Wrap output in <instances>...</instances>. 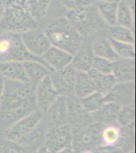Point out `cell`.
Segmentation results:
<instances>
[{"mask_svg": "<svg viewBox=\"0 0 136 153\" xmlns=\"http://www.w3.org/2000/svg\"><path fill=\"white\" fill-rule=\"evenodd\" d=\"M92 47L95 56L103 57L112 62L119 58L116 53L115 52L108 38H97L92 43Z\"/></svg>", "mask_w": 136, "mask_h": 153, "instance_id": "cell-25", "label": "cell"}, {"mask_svg": "<svg viewBox=\"0 0 136 153\" xmlns=\"http://www.w3.org/2000/svg\"><path fill=\"white\" fill-rule=\"evenodd\" d=\"M3 10H4L3 2H2V0H0V20H1V19H2V14H3Z\"/></svg>", "mask_w": 136, "mask_h": 153, "instance_id": "cell-41", "label": "cell"}, {"mask_svg": "<svg viewBox=\"0 0 136 153\" xmlns=\"http://www.w3.org/2000/svg\"><path fill=\"white\" fill-rule=\"evenodd\" d=\"M88 72L95 83L96 91L103 94H105L116 83V81L112 74H102L92 69H91Z\"/></svg>", "mask_w": 136, "mask_h": 153, "instance_id": "cell-26", "label": "cell"}, {"mask_svg": "<svg viewBox=\"0 0 136 153\" xmlns=\"http://www.w3.org/2000/svg\"><path fill=\"white\" fill-rule=\"evenodd\" d=\"M28 82L35 87L43 79L50 76L52 71L47 65L42 62L29 60L23 62Z\"/></svg>", "mask_w": 136, "mask_h": 153, "instance_id": "cell-17", "label": "cell"}, {"mask_svg": "<svg viewBox=\"0 0 136 153\" xmlns=\"http://www.w3.org/2000/svg\"><path fill=\"white\" fill-rule=\"evenodd\" d=\"M116 123L121 127L135 123V104L121 106L117 116Z\"/></svg>", "mask_w": 136, "mask_h": 153, "instance_id": "cell-32", "label": "cell"}, {"mask_svg": "<svg viewBox=\"0 0 136 153\" xmlns=\"http://www.w3.org/2000/svg\"><path fill=\"white\" fill-rule=\"evenodd\" d=\"M103 124L92 123L73 131L72 147L76 153L84 150H95L100 146V131Z\"/></svg>", "mask_w": 136, "mask_h": 153, "instance_id": "cell-6", "label": "cell"}, {"mask_svg": "<svg viewBox=\"0 0 136 153\" xmlns=\"http://www.w3.org/2000/svg\"><path fill=\"white\" fill-rule=\"evenodd\" d=\"M121 105L116 103L105 102L97 111L91 113L93 122L101 124L115 123Z\"/></svg>", "mask_w": 136, "mask_h": 153, "instance_id": "cell-21", "label": "cell"}, {"mask_svg": "<svg viewBox=\"0 0 136 153\" xmlns=\"http://www.w3.org/2000/svg\"><path fill=\"white\" fill-rule=\"evenodd\" d=\"M79 153H94V152H93V150H84Z\"/></svg>", "mask_w": 136, "mask_h": 153, "instance_id": "cell-43", "label": "cell"}, {"mask_svg": "<svg viewBox=\"0 0 136 153\" xmlns=\"http://www.w3.org/2000/svg\"><path fill=\"white\" fill-rule=\"evenodd\" d=\"M97 1H112V0H97Z\"/></svg>", "mask_w": 136, "mask_h": 153, "instance_id": "cell-44", "label": "cell"}, {"mask_svg": "<svg viewBox=\"0 0 136 153\" xmlns=\"http://www.w3.org/2000/svg\"><path fill=\"white\" fill-rule=\"evenodd\" d=\"M0 153H30L18 141L0 135Z\"/></svg>", "mask_w": 136, "mask_h": 153, "instance_id": "cell-33", "label": "cell"}, {"mask_svg": "<svg viewBox=\"0 0 136 153\" xmlns=\"http://www.w3.org/2000/svg\"><path fill=\"white\" fill-rule=\"evenodd\" d=\"M60 1L68 10L92 4L93 2V0H60Z\"/></svg>", "mask_w": 136, "mask_h": 153, "instance_id": "cell-35", "label": "cell"}, {"mask_svg": "<svg viewBox=\"0 0 136 153\" xmlns=\"http://www.w3.org/2000/svg\"><path fill=\"white\" fill-rule=\"evenodd\" d=\"M4 8L27 9V0H2Z\"/></svg>", "mask_w": 136, "mask_h": 153, "instance_id": "cell-36", "label": "cell"}, {"mask_svg": "<svg viewBox=\"0 0 136 153\" xmlns=\"http://www.w3.org/2000/svg\"><path fill=\"white\" fill-rule=\"evenodd\" d=\"M127 153H135V150L131 151V152H127Z\"/></svg>", "mask_w": 136, "mask_h": 153, "instance_id": "cell-45", "label": "cell"}, {"mask_svg": "<svg viewBox=\"0 0 136 153\" xmlns=\"http://www.w3.org/2000/svg\"><path fill=\"white\" fill-rule=\"evenodd\" d=\"M52 46L73 55L83 42V38L74 29L66 17H58L48 22L44 30Z\"/></svg>", "mask_w": 136, "mask_h": 153, "instance_id": "cell-1", "label": "cell"}, {"mask_svg": "<svg viewBox=\"0 0 136 153\" xmlns=\"http://www.w3.org/2000/svg\"><path fill=\"white\" fill-rule=\"evenodd\" d=\"M94 123L91 113L83 107L75 96L67 97V124L72 131L83 128Z\"/></svg>", "mask_w": 136, "mask_h": 153, "instance_id": "cell-8", "label": "cell"}, {"mask_svg": "<svg viewBox=\"0 0 136 153\" xmlns=\"http://www.w3.org/2000/svg\"><path fill=\"white\" fill-rule=\"evenodd\" d=\"M122 136V127L115 123L103 124L100 131V146L115 147L119 144Z\"/></svg>", "mask_w": 136, "mask_h": 153, "instance_id": "cell-23", "label": "cell"}, {"mask_svg": "<svg viewBox=\"0 0 136 153\" xmlns=\"http://www.w3.org/2000/svg\"><path fill=\"white\" fill-rule=\"evenodd\" d=\"M65 17L82 38H88L97 33L106 24L96 6L92 3L69 10Z\"/></svg>", "mask_w": 136, "mask_h": 153, "instance_id": "cell-3", "label": "cell"}, {"mask_svg": "<svg viewBox=\"0 0 136 153\" xmlns=\"http://www.w3.org/2000/svg\"><path fill=\"white\" fill-rule=\"evenodd\" d=\"M21 38L26 50L35 57H41L51 46L45 32L38 28L21 33Z\"/></svg>", "mask_w": 136, "mask_h": 153, "instance_id": "cell-11", "label": "cell"}, {"mask_svg": "<svg viewBox=\"0 0 136 153\" xmlns=\"http://www.w3.org/2000/svg\"><path fill=\"white\" fill-rule=\"evenodd\" d=\"M42 117L43 112L38 108L26 117L18 120L6 130L0 132V135L12 140L18 141L24 136L29 133L33 128H35L42 120Z\"/></svg>", "mask_w": 136, "mask_h": 153, "instance_id": "cell-7", "label": "cell"}, {"mask_svg": "<svg viewBox=\"0 0 136 153\" xmlns=\"http://www.w3.org/2000/svg\"><path fill=\"white\" fill-rule=\"evenodd\" d=\"M107 33L108 38L112 39L123 42L135 44V34L134 30L132 29L115 24L113 26H109Z\"/></svg>", "mask_w": 136, "mask_h": 153, "instance_id": "cell-28", "label": "cell"}, {"mask_svg": "<svg viewBox=\"0 0 136 153\" xmlns=\"http://www.w3.org/2000/svg\"><path fill=\"white\" fill-rule=\"evenodd\" d=\"M38 27V22L33 19L27 9L4 8L0 20V30L21 34Z\"/></svg>", "mask_w": 136, "mask_h": 153, "instance_id": "cell-5", "label": "cell"}, {"mask_svg": "<svg viewBox=\"0 0 136 153\" xmlns=\"http://www.w3.org/2000/svg\"><path fill=\"white\" fill-rule=\"evenodd\" d=\"M56 88L50 80V76L43 79L34 87V97L37 107L44 112L59 97Z\"/></svg>", "mask_w": 136, "mask_h": 153, "instance_id": "cell-14", "label": "cell"}, {"mask_svg": "<svg viewBox=\"0 0 136 153\" xmlns=\"http://www.w3.org/2000/svg\"><path fill=\"white\" fill-rule=\"evenodd\" d=\"M96 91L95 83L88 72L77 71L74 85L73 96L79 100Z\"/></svg>", "mask_w": 136, "mask_h": 153, "instance_id": "cell-22", "label": "cell"}, {"mask_svg": "<svg viewBox=\"0 0 136 153\" xmlns=\"http://www.w3.org/2000/svg\"><path fill=\"white\" fill-rule=\"evenodd\" d=\"M94 153H124L121 148L118 146L115 147H103L100 146L95 150H93Z\"/></svg>", "mask_w": 136, "mask_h": 153, "instance_id": "cell-37", "label": "cell"}, {"mask_svg": "<svg viewBox=\"0 0 136 153\" xmlns=\"http://www.w3.org/2000/svg\"><path fill=\"white\" fill-rule=\"evenodd\" d=\"M119 0L97 1L96 7L105 23L113 26L116 24V15Z\"/></svg>", "mask_w": 136, "mask_h": 153, "instance_id": "cell-24", "label": "cell"}, {"mask_svg": "<svg viewBox=\"0 0 136 153\" xmlns=\"http://www.w3.org/2000/svg\"><path fill=\"white\" fill-rule=\"evenodd\" d=\"M0 76L8 81L28 82L23 62H0Z\"/></svg>", "mask_w": 136, "mask_h": 153, "instance_id": "cell-20", "label": "cell"}, {"mask_svg": "<svg viewBox=\"0 0 136 153\" xmlns=\"http://www.w3.org/2000/svg\"><path fill=\"white\" fill-rule=\"evenodd\" d=\"M36 109L35 99L23 100L5 89L0 102V132Z\"/></svg>", "mask_w": 136, "mask_h": 153, "instance_id": "cell-2", "label": "cell"}, {"mask_svg": "<svg viewBox=\"0 0 136 153\" xmlns=\"http://www.w3.org/2000/svg\"><path fill=\"white\" fill-rule=\"evenodd\" d=\"M42 120L47 128L67 124V97L59 96L57 99L43 112Z\"/></svg>", "mask_w": 136, "mask_h": 153, "instance_id": "cell-13", "label": "cell"}, {"mask_svg": "<svg viewBox=\"0 0 136 153\" xmlns=\"http://www.w3.org/2000/svg\"><path fill=\"white\" fill-rule=\"evenodd\" d=\"M105 102H114L121 106L135 104V81L116 82L104 94Z\"/></svg>", "mask_w": 136, "mask_h": 153, "instance_id": "cell-12", "label": "cell"}, {"mask_svg": "<svg viewBox=\"0 0 136 153\" xmlns=\"http://www.w3.org/2000/svg\"><path fill=\"white\" fill-rule=\"evenodd\" d=\"M33 153H51L50 151L48 150V148L45 146H42L41 148H38V150H36L35 152H33Z\"/></svg>", "mask_w": 136, "mask_h": 153, "instance_id": "cell-40", "label": "cell"}, {"mask_svg": "<svg viewBox=\"0 0 136 153\" xmlns=\"http://www.w3.org/2000/svg\"><path fill=\"white\" fill-rule=\"evenodd\" d=\"M94 57L95 54L92 44L83 42L76 52L72 55L71 65L76 71L88 72L92 68Z\"/></svg>", "mask_w": 136, "mask_h": 153, "instance_id": "cell-18", "label": "cell"}, {"mask_svg": "<svg viewBox=\"0 0 136 153\" xmlns=\"http://www.w3.org/2000/svg\"><path fill=\"white\" fill-rule=\"evenodd\" d=\"M56 153H76V152L74 151L73 148L72 146H69V147L63 148V149L60 150L59 152H57Z\"/></svg>", "mask_w": 136, "mask_h": 153, "instance_id": "cell-39", "label": "cell"}, {"mask_svg": "<svg viewBox=\"0 0 136 153\" xmlns=\"http://www.w3.org/2000/svg\"><path fill=\"white\" fill-rule=\"evenodd\" d=\"M80 101L83 107L89 113H92L97 111L105 103L104 94L95 91L94 93H91L90 95L81 99Z\"/></svg>", "mask_w": 136, "mask_h": 153, "instance_id": "cell-30", "label": "cell"}, {"mask_svg": "<svg viewBox=\"0 0 136 153\" xmlns=\"http://www.w3.org/2000/svg\"><path fill=\"white\" fill-rule=\"evenodd\" d=\"M29 60L45 63L41 57H35L29 53L22 42L20 33L0 30V62H23Z\"/></svg>", "mask_w": 136, "mask_h": 153, "instance_id": "cell-4", "label": "cell"}, {"mask_svg": "<svg viewBox=\"0 0 136 153\" xmlns=\"http://www.w3.org/2000/svg\"><path fill=\"white\" fill-rule=\"evenodd\" d=\"M73 131L69 124L47 129L45 145L51 153H56L63 148L72 146Z\"/></svg>", "mask_w": 136, "mask_h": 153, "instance_id": "cell-9", "label": "cell"}, {"mask_svg": "<svg viewBox=\"0 0 136 153\" xmlns=\"http://www.w3.org/2000/svg\"><path fill=\"white\" fill-rule=\"evenodd\" d=\"M41 58L45 63L53 70H59L71 64L72 55L65 50L51 45L42 55Z\"/></svg>", "mask_w": 136, "mask_h": 153, "instance_id": "cell-16", "label": "cell"}, {"mask_svg": "<svg viewBox=\"0 0 136 153\" xmlns=\"http://www.w3.org/2000/svg\"><path fill=\"white\" fill-rule=\"evenodd\" d=\"M47 127L42 120L29 133L24 136L18 142L21 143L30 153H33L38 148L45 145Z\"/></svg>", "mask_w": 136, "mask_h": 153, "instance_id": "cell-15", "label": "cell"}, {"mask_svg": "<svg viewBox=\"0 0 136 153\" xmlns=\"http://www.w3.org/2000/svg\"><path fill=\"white\" fill-rule=\"evenodd\" d=\"M76 73L77 71L71 64L63 69L51 72L50 80L60 96L66 97L73 96Z\"/></svg>", "mask_w": 136, "mask_h": 153, "instance_id": "cell-10", "label": "cell"}, {"mask_svg": "<svg viewBox=\"0 0 136 153\" xmlns=\"http://www.w3.org/2000/svg\"><path fill=\"white\" fill-rule=\"evenodd\" d=\"M135 58L119 57L112 63V75L116 82L135 81Z\"/></svg>", "mask_w": 136, "mask_h": 153, "instance_id": "cell-19", "label": "cell"}, {"mask_svg": "<svg viewBox=\"0 0 136 153\" xmlns=\"http://www.w3.org/2000/svg\"><path fill=\"white\" fill-rule=\"evenodd\" d=\"M113 62L103 57L95 56L91 69L102 74H112Z\"/></svg>", "mask_w": 136, "mask_h": 153, "instance_id": "cell-34", "label": "cell"}, {"mask_svg": "<svg viewBox=\"0 0 136 153\" xmlns=\"http://www.w3.org/2000/svg\"><path fill=\"white\" fill-rule=\"evenodd\" d=\"M5 82H6V80L2 76H0V102L2 100L3 94H4Z\"/></svg>", "mask_w": 136, "mask_h": 153, "instance_id": "cell-38", "label": "cell"}, {"mask_svg": "<svg viewBox=\"0 0 136 153\" xmlns=\"http://www.w3.org/2000/svg\"><path fill=\"white\" fill-rule=\"evenodd\" d=\"M109 38L110 42L112 44V47L114 49L115 52L122 58H135V44L131 43L123 42L119 41L114 40Z\"/></svg>", "mask_w": 136, "mask_h": 153, "instance_id": "cell-31", "label": "cell"}, {"mask_svg": "<svg viewBox=\"0 0 136 153\" xmlns=\"http://www.w3.org/2000/svg\"><path fill=\"white\" fill-rule=\"evenodd\" d=\"M52 0H27V10L33 19L39 22L48 13Z\"/></svg>", "mask_w": 136, "mask_h": 153, "instance_id": "cell-29", "label": "cell"}, {"mask_svg": "<svg viewBox=\"0 0 136 153\" xmlns=\"http://www.w3.org/2000/svg\"><path fill=\"white\" fill-rule=\"evenodd\" d=\"M116 24L134 30V10L125 0H119L117 10Z\"/></svg>", "mask_w": 136, "mask_h": 153, "instance_id": "cell-27", "label": "cell"}, {"mask_svg": "<svg viewBox=\"0 0 136 153\" xmlns=\"http://www.w3.org/2000/svg\"><path fill=\"white\" fill-rule=\"evenodd\" d=\"M126 2H127V3L131 6V7L134 10V0H126Z\"/></svg>", "mask_w": 136, "mask_h": 153, "instance_id": "cell-42", "label": "cell"}]
</instances>
